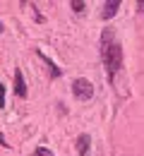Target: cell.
Segmentation results:
<instances>
[{
  "label": "cell",
  "instance_id": "cell-1",
  "mask_svg": "<svg viewBox=\"0 0 144 156\" xmlns=\"http://www.w3.org/2000/svg\"><path fill=\"white\" fill-rule=\"evenodd\" d=\"M101 58L106 65V72H108V79H113L115 72L123 67V46L115 41L113 29H103L101 34Z\"/></svg>",
  "mask_w": 144,
  "mask_h": 156
},
{
  "label": "cell",
  "instance_id": "cell-2",
  "mask_svg": "<svg viewBox=\"0 0 144 156\" xmlns=\"http://www.w3.org/2000/svg\"><path fill=\"white\" fill-rule=\"evenodd\" d=\"M72 94L79 98V101H89V98L94 96V84L84 77H77L72 82Z\"/></svg>",
  "mask_w": 144,
  "mask_h": 156
},
{
  "label": "cell",
  "instance_id": "cell-3",
  "mask_svg": "<svg viewBox=\"0 0 144 156\" xmlns=\"http://www.w3.org/2000/svg\"><path fill=\"white\" fill-rule=\"evenodd\" d=\"M36 55L46 62V67H48V72H51V79H58V77L62 75V70H60V67H58V65H55L51 58H46V53H43V51H36Z\"/></svg>",
  "mask_w": 144,
  "mask_h": 156
},
{
  "label": "cell",
  "instance_id": "cell-4",
  "mask_svg": "<svg viewBox=\"0 0 144 156\" xmlns=\"http://www.w3.org/2000/svg\"><path fill=\"white\" fill-rule=\"evenodd\" d=\"M15 94L19 98L26 96V84H24V77H22V70H15Z\"/></svg>",
  "mask_w": 144,
  "mask_h": 156
},
{
  "label": "cell",
  "instance_id": "cell-5",
  "mask_svg": "<svg viewBox=\"0 0 144 156\" xmlns=\"http://www.w3.org/2000/svg\"><path fill=\"white\" fill-rule=\"evenodd\" d=\"M118 7H120V2H118V0H108V2H103L101 17H103V20H111V17L118 12Z\"/></svg>",
  "mask_w": 144,
  "mask_h": 156
},
{
  "label": "cell",
  "instance_id": "cell-6",
  "mask_svg": "<svg viewBox=\"0 0 144 156\" xmlns=\"http://www.w3.org/2000/svg\"><path fill=\"white\" fill-rule=\"evenodd\" d=\"M89 135H79L77 137V151H79V156H84L86 151H89Z\"/></svg>",
  "mask_w": 144,
  "mask_h": 156
},
{
  "label": "cell",
  "instance_id": "cell-7",
  "mask_svg": "<svg viewBox=\"0 0 144 156\" xmlns=\"http://www.w3.org/2000/svg\"><path fill=\"white\" fill-rule=\"evenodd\" d=\"M34 156H55L51 149H46V147H36V151H34Z\"/></svg>",
  "mask_w": 144,
  "mask_h": 156
},
{
  "label": "cell",
  "instance_id": "cell-8",
  "mask_svg": "<svg viewBox=\"0 0 144 156\" xmlns=\"http://www.w3.org/2000/svg\"><path fill=\"white\" fill-rule=\"evenodd\" d=\"M84 7H86V5H84L82 0H72V10H75V12H84Z\"/></svg>",
  "mask_w": 144,
  "mask_h": 156
},
{
  "label": "cell",
  "instance_id": "cell-9",
  "mask_svg": "<svg viewBox=\"0 0 144 156\" xmlns=\"http://www.w3.org/2000/svg\"><path fill=\"white\" fill-rule=\"evenodd\" d=\"M0 108H5V84L0 82Z\"/></svg>",
  "mask_w": 144,
  "mask_h": 156
},
{
  "label": "cell",
  "instance_id": "cell-10",
  "mask_svg": "<svg viewBox=\"0 0 144 156\" xmlns=\"http://www.w3.org/2000/svg\"><path fill=\"white\" fill-rule=\"evenodd\" d=\"M137 10H139V12H144V0H139V2H137Z\"/></svg>",
  "mask_w": 144,
  "mask_h": 156
},
{
  "label": "cell",
  "instance_id": "cell-11",
  "mask_svg": "<svg viewBox=\"0 0 144 156\" xmlns=\"http://www.w3.org/2000/svg\"><path fill=\"white\" fill-rule=\"evenodd\" d=\"M0 31H2V22H0Z\"/></svg>",
  "mask_w": 144,
  "mask_h": 156
}]
</instances>
